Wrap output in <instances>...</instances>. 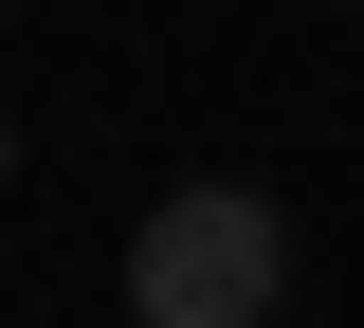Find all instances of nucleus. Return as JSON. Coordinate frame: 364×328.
Returning a JSON list of instances; mask_svg holds the SVG:
<instances>
[{"label": "nucleus", "instance_id": "nucleus-1", "mask_svg": "<svg viewBox=\"0 0 364 328\" xmlns=\"http://www.w3.org/2000/svg\"><path fill=\"white\" fill-rule=\"evenodd\" d=\"M273 274H291L273 201L255 183H182L128 237V328H273Z\"/></svg>", "mask_w": 364, "mask_h": 328}, {"label": "nucleus", "instance_id": "nucleus-2", "mask_svg": "<svg viewBox=\"0 0 364 328\" xmlns=\"http://www.w3.org/2000/svg\"><path fill=\"white\" fill-rule=\"evenodd\" d=\"M0 183H18V128H0Z\"/></svg>", "mask_w": 364, "mask_h": 328}]
</instances>
